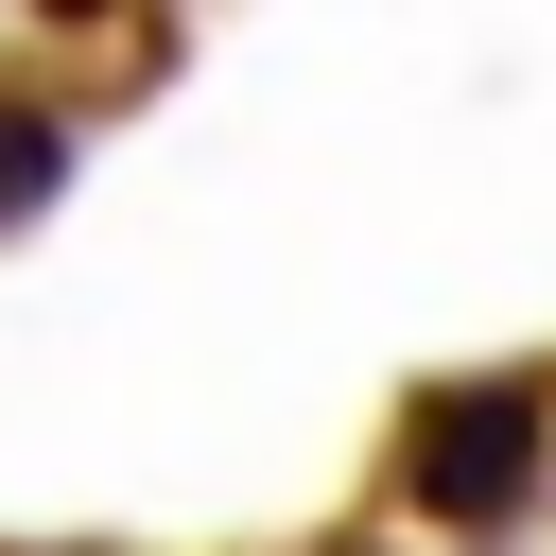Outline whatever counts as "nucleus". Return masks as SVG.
<instances>
[{
  "label": "nucleus",
  "mask_w": 556,
  "mask_h": 556,
  "mask_svg": "<svg viewBox=\"0 0 556 556\" xmlns=\"http://www.w3.org/2000/svg\"><path fill=\"white\" fill-rule=\"evenodd\" d=\"M52 191H70V122L52 104H0V226H35Z\"/></svg>",
  "instance_id": "obj_2"
},
{
  "label": "nucleus",
  "mask_w": 556,
  "mask_h": 556,
  "mask_svg": "<svg viewBox=\"0 0 556 556\" xmlns=\"http://www.w3.org/2000/svg\"><path fill=\"white\" fill-rule=\"evenodd\" d=\"M556 469V400L539 382H434L400 417V504L417 521H521Z\"/></svg>",
  "instance_id": "obj_1"
}]
</instances>
